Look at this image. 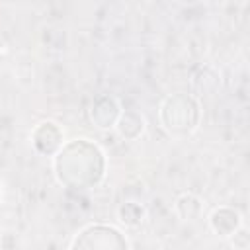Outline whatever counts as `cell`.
<instances>
[{
  "mask_svg": "<svg viewBox=\"0 0 250 250\" xmlns=\"http://www.w3.org/2000/svg\"><path fill=\"white\" fill-rule=\"evenodd\" d=\"M117 215H119V219H121L125 225L137 227V225L143 221V217H145V209H143L139 203L127 201V203H123V205L117 209Z\"/></svg>",
  "mask_w": 250,
  "mask_h": 250,
  "instance_id": "cell-7",
  "label": "cell"
},
{
  "mask_svg": "<svg viewBox=\"0 0 250 250\" xmlns=\"http://www.w3.org/2000/svg\"><path fill=\"white\" fill-rule=\"evenodd\" d=\"M121 111H119V105L113 98H100L94 105H92V111H90V117L92 121L96 123V127L100 129H109L117 123Z\"/></svg>",
  "mask_w": 250,
  "mask_h": 250,
  "instance_id": "cell-3",
  "label": "cell"
},
{
  "mask_svg": "<svg viewBox=\"0 0 250 250\" xmlns=\"http://www.w3.org/2000/svg\"><path fill=\"white\" fill-rule=\"evenodd\" d=\"M78 168L84 170L88 186H96L104 176V152L88 139H76L61 148L55 158V174L61 184L70 186Z\"/></svg>",
  "mask_w": 250,
  "mask_h": 250,
  "instance_id": "cell-1",
  "label": "cell"
},
{
  "mask_svg": "<svg viewBox=\"0 0 250 250\" xmlns=\"http://www.w3.org/2000/svg\"><path fill=\"white\" fill-rule=\"evenodd\" d=\"M160 119L168 133L188 135L197 127V119H199L197 104L195 100L186 96L168 98L160 107Z\"/></svg>",
  "mask_w": 250,
  "mask_h": 250,
  "instance_id": "cell-2",
  "label": "cell"
},
{
  "mask_svg": "<svg viewBox=\"0 0 250 250\" xmlns=\"http://www.w3.org/2000/svg\"><path fill=\"white\" fill-rule=\"evenodd\" d=\"M209 223L219 236H232L240 229V215L229 207H221L213 211Z\"/></svg>",
  "mask_w": 250,
  "mask_h": 250,
  "instance_id": "cell-4",
  "label": "cell"
},
{
  "mask_svg": "<svg viewBox=\"0 0 250 250\" xmlns=\"http://www.w3.org/2000/svg\"><path fill=\"white\" fill-rule=\"evenodd\" d=\"M115 127L123 139H137L145 129V119H143V115H139L135 111H125L119 115Z\"/></svg>",
  "mask_w": 250,
  "mask_h": 250,
  "instance_id": "cell-5",
  "label": "cell"
},
{
  "mask_svg": "<svg viewBox=\"0 0 250 250\" xmlns=\"http://www.w3.org/2000/svg\"><path fill=\"white\" fill-rule=\"evenodd\" d=\"M176 213L184 219V221H193L199 217L201 213V201L199 197L191 195V193H184L182 197H178L176 201Z\"/></svg>",
  "mask_w": 250,
  "mask_h": 250,
  "instance_id": "cell-6",
  "label": "cell"
}]
</instances>
